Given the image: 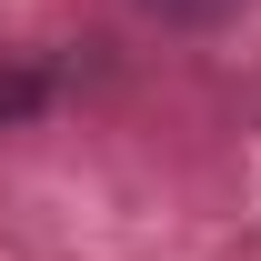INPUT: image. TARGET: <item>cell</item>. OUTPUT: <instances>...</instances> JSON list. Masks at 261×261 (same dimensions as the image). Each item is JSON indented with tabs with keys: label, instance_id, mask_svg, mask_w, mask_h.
<instances>
[{
	"label": "cell",
	"instance_id": "obj_1",
	"mask_svg": "<svg viewBox=\"0 0 261 261\" xmlns=\"http://www.w3.org/2000/svg\"><path fill=\"white\" fill-rule=\"evenodd\" d=\"M151 20H171V31H211V20H231L241 0H141Z\"/></svg>",
	"mask_w": 261,
	"mask_h": 261
}]
</instances>
